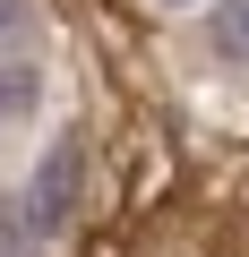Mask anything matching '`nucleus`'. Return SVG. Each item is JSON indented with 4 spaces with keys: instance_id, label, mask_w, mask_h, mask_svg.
Listing matches in <instances>:
<instances>
[{
    "instance_id": "f03ea898",
    "label": "nucleus",
    "mask_w": 249,
    "mask_h": 257,
    "mask_svg": "<svg viewBox=\"0 0 249 257\" xmlns=\"http://www.w3.org/2000/svg\"><path fill=\"white\" fill-rule=\"evenodd\" d=\"M35 94H43L35 52H0V120H26V111H35Z\"/></svg>"
},
{
    "instance_id": "20e7f679",
    "label": "nucleus",
    "mask_w": 249,
    "mask_h": 257,
    "mask_svg": "<svg viewBox=\"0 0 249 257\" xmlns=\"http://www.w3.org/2000/svg\"><path fill=\"white\" fill-rule=\"evenodd\" d=\"M0 257H35V223H26V206H9V197H0Z\"/></svg>"
},
{
    "instance_id": "39448f33",
    "label": "nucleus",
    "mask_w": 249,
    "mask_h": 257,
    "mask_svg": "<svg viewBox=\"0 0 249 257\" xmlns=\"http://www.w3.org/2000/svg\"><path fill=\"white\" fill-rule=\"evenodd\" d=\"M172 9H181V0H172Z\"/></svg>"
},
{
    "instance_id": "f257e3e1",
    "label": "nucleus",
    "mask_w": 249,
    "mask_h": 257,
    "mask_svg": "<svg viewBox=\"0 0 249 257\" xmlns=\"http://www.w3.org/2000/svg\"><path fill=\"white\" fill-rule=\"evenodd\" d=\"M77 172H86V138L69 128V138H52V155H43V180H35V206H26L35 240H52V231L69 223V206H77Z\"/></svg>"
},
{
    "instance_id": "7ed1b4c3",
    "label": "nucleus",
    "mask_w": 249,
    "mask_h": 257,
    "mask_svg": "<svg viewBox=\"0 0 249 257\" xmlns=\"http://www.w3.org/2000/svg\"><path fill=\"white\" fill-rule=\"evenodd\" d=\"M206 43H215V60L249 69V0H223V9L206 18Z\"/></svg>"
}]
</instances>
